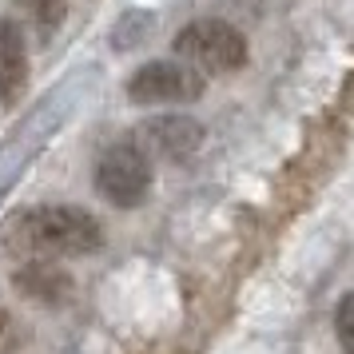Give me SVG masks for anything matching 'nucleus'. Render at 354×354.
<instances>
[{
    "label": "nucleus",
    "mask_w": 354,
    "mask_h": 354,
    "mask_svg": "<svg viewBox=\"0 0 354 354\" xmlns=\"http://www.w3.org/2000/svg\"><path fill=\"white\" fill-rule=\"evenodd\" d=\"M64 12H68V0H32V17L44 36L64 24Z\"/></svg>",
    "instance_id": "9d476101"
},
{
    "label": "nucleus",
    "mask_w": 354,
    "mask_h": 354,
    "mask_svg": "<svg viewBox=\"0 0 354 354\" xmlns=\"http://www.w3.org/2000/svg\"><path fill=\"white\" fill-rule=\"evenodd\" d=\"M179 60L199 72H239L247 64V36L227 20H192L171 40Z\"/></svg>",
    "instance_id": "7ed1b4c3"
},
{
    "label": "nucleus",
    "mask_w": 354,
    "mask_h": 354,
    "mask_svg": "<svg viewBox=\"0 0 354 354\" xmlns=\"http://www.w3.org/2000/svg\"><path fill=\"white\" fill-rule=\"evenodd\" d=\"M4 247L17 259H76L104 247V227L84 207L40 203L4 219Z\"/></svg>",
    "instance_id": "f257e3e1"
},
{
    "label": "nucleus",
    "mask_w": 354,
    "mask_h": 354,
    "mask_svg": "<svg viewBox=\"0 0 354 354\" xmlns=\"http://www.w3.org/2000/svg\"><path fill=\"white\" fill-rule=\"evenodd\" d=\"M28 88V44L17 20L0 17V104L12 108Z\"/></svg>",
    "instance_id": "423d86ee"
},
{
    "label": "nucleus",
    "mask_w": 354,
    "mask_h": 354,
    "mask_svg": "<svg viewBox=\"0 0 354 354\" xmlns=\"http://www.w3.org/2000/svg\"><path fill=\"white\" fill-rule=\"evenodd\" d=\"M12 287L24 299H36L44 306H60L72 295V274L60 271L56 263H44V259H24V267L12 271Z\"/></svg>",
    "instance_id": "0eeeda50"
},
{
    "label": "nucleus",
    "mask_w": 354,
    "mask_h": 354,
    "mask_svg": "<svg viewBox=\"0 0 354 354\" xmlns=\"http://www.w3.org/2000/svg\"><path fill=\"white\" fill-rule=\"evenodd\" d=\"M151 12H144V8H131V12H124L120 17V24L112 28V48L124 52V48H136V44H144L147 32H151Z\"/></svg>",
    "instance_id": "6e6552de"
},
{
    "label": "nucleus",
    "mask_w": 354,
    "mask_h": 354,
    "mask_svg": "<svg viewBox=\"0 0 354 354\" xmlns=\"http://www.w3.org/2000/svg\"><path fill=\"white\" fill-rule=\"evenodd\" d=\"M151 156L136 140H120L96 160V192L100 199H108L112 207H140L151 195Z\"/></svg>",
    "instance_id": "f03ea898"
},
{
    "label": "nucleus",
    "mask_w": 354,
    "mask_h": 354,
    "mask_svg": "<svg viewBox=\"0 0 354 354\" xmlns=\"http://www.w3.org/2000/svg\"><path fill=\"white\" fill-rule=\"evenodd\" d=\"M335 335L342 354H354V290L342 295V303L335 306Z\"/></svg>",
    "instance_id": "1a4fd4ad"
},
{
    "label": "nucleus",
    "mask_w": 354,
    "mask_h": 354,
    "mask_svg": "<svg viewBox=\"0 0 354 354\" xmlns=\"http://www.w3.org/2000/svg\"><path fill=\"white\" fill-rule=\"evenodd\" d=\"M136 144L144 147L147 156H160V160H192L195 151L203 147V124L192 115H151L136 128Z\"/></svg>",
    "instance_id": "39448f33"
},
{
    "label": "nucleus",
    "mask_w": 354,
    "mask_h": 354,
    "mask_svg": "<svg viewBox=\"0 0 354 354\" xmlns=\"http://www.w3.org/2000/svg\"><path fill=\"white\" fill-rule=\"evenodd\" d=\"M195 96H203V72H195V64L151 60V64L136 68L128 80V100L136 108L176 104V100H195Z\"/></svg>",
    "instance_id": "20e7f679"
}]
</instances>
